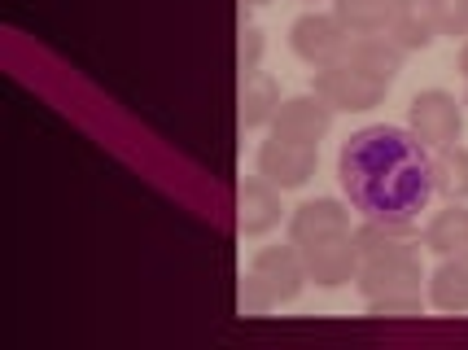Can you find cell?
<instances>
[{"mask_svg":"<svg viewBox=\"0 0 468 350\" xmlns=\"http://www.w3.org/2000/svg\"><path fill=\"white\" fill-rule=\"evenodd\" d=\"M303 259H306V276H311V285H320V289L355 285V276H359L355 232H350V237H333V241H320V246L303 249Z\"/></svg>","mask_w":468,"mask_h":350,"instance_id":"cell-10","label":"cell"},{"mask_svg":"<svg viewBox=\"0 0 468 350\" xmlns=\"http://www.w3.org/2000/svg\"><path fill=\"white\" fill-rule=\"evenodd\" d=\"M241 5H271V0H241Z\"/></svg>","mask_w":468,"mask_h":350,"instance_id":"cell-24","label":"cell"},{"mask_svg":"<svg viewBox=\"0 0 468 350\" xmlns=\"http://www.w3.org/2000/svg\"><path fill=\"white\" fill-rule=\"evenodd\" d=\"M281 188L267 185L263 175H254V180H241L237 188V232L241 237H267L271 228L281 224Z\"/></svg>","mask_w":468,"mask_h":350,"instance_id":"cell-11","label":"cell"},{"mask_svg":"<svg viewBox=\"0 0 468 350\" xmlns=\"http://www.w3.org/2000/svg\"><path fill=\"white\" fill-rule=\"evenodd\" d=\"M386 36L408 53H425L438 40V22L429 0H389L386 5Z\"/></svg>","mask_w":468,"mask_h":350,"instance_id":"cell-12","label":"cell"},{"mask_svg":"<svg viewBox=\"0 0 468 350\" xmlns=\"http://www.w3.org/2000/svg\"><path fill=\"white\" fill-rule=\"evenodd\" d=\"M455 66H460V75L468 80V40L460 44V53H455Z\"/></svg>","mask_w":468,"mask_h":350,"instance_id":"cell-23","label":"cell"},{"mask_svg":"<svg viewBox=\"0 0 468 350\" xmlns=\"http://www.w3.org/2000/svg\"><path fill=\"white\" fill-rule=\"evenodd\" d=\"M333 105L320 92H303V97H289L281 101L276 119H271V136H285V141H303V144H320L333 127Z\"/></svg>","mask_w":468,"mask_h":350,"instance_id":"cell-9","label":"cell"},{"mask_svg":"<svg viewBox=\"0 0 468 350\" xmlns=\"http://www.w3.org/2000/svg\"><path fill=\"white\" fill-rule=\"evenodd\" d=\"M350 202H337V197H315V202H303L289 215V241L298 249H311L320 241H333V237H350Z\"/></svg>","mask_w":468,"mask_h":350,"instance_id":"cell-8","label":"cell"},{"mask_svg":"<svg viewBox=\"0 0 468 350\" xmlns=\"http://www.w3.org/2000/svg\"><path fill=\"white\" fill-rule=\"evenodd\" d=\"M320 166V144H303V141H285V136H271L259 144L254 154V175H263L267 185H276L281 193L289 188H303Z\"/></svg>","mask_w":468,"mask_h":350,"instance_id":"cell-6","label":"cell"},{"mask_svg":"<svg viewBox=\"0 0 468 350\" xmlns=\"http://www.w3.org/2000/svg\"><path fill=\"white\" fill-rule=\"evenodd\" d=\"M337 185L364 219L416 224L433 202V149L411 127L367 123L337 149Z\"/></svg>","mask_w":468,"mask_h":350,"instance_id":"cell-1","label":"cell"},{"mask_svg":"<svg viewBox=\"0 0 468 350\" xmlns=\"http://www.w3.org/2000/svg\"><path fill=\"white\" fill-rule=\"evenodd\" d=\"M425 293H386V298H372L364 302L372 320H411V315H425Z\"/></svg>","mask_w":468,"mask_h":350,"instance_id":"cell-19","label":"cell"},{"mask_svg":"<svg viewBox=\"0 0 468 350\" xmlns=\"http://www.w3.org/2000/svg\"><path fill=\"white\" fill-rule=\"evenodd\" d=\"M350 40H355V36L337 22L333 9H328V14H315V9H311V14L289 22V48H293V58L306 62L311 70L333 66V62H346Z\"/></svg>","mask_w":468,"mask_h":350,"instance_id":"cell-3","label":"cell"},{"mask_svg":"<svg viewBox=\"0 0 468 350\" xmlns=\"http://www.w3.org/2000/svg\"><path fill=\"white\" fill-rule=\"evenodd\" d=\"M425 249H433L438 259H455V254H468V207L464 202H447L420 232Z\"/></svg>","mask_w":468,"mask_h":350,"instance_id":"cell-15","label":"cell"},{"mask_svg":"<svg viewBox=\"0 0 468 350\" xmlns=\"http://www.w3.org/2000/svg\"><path fill=\"white\" fill-rule=\"evenodd\" d=\"M429 9L438 22V36L468 40V0H429Z\"/></svg>","mask_w":468,"mask_h":350,"instance_id":"cell-20","label":"cell"},{"mask_svg":"<svg viewBox=\"0 0 468 350\" xmlns=\"http://www.w3.org/2000/svg\"><path fill=\"white\" fill-rule=\"evenodd\" d=\"M386 5L389 0H333V14L350 36H377L386 31Z\"/></svg>","mask_w":468,"mask_h":350,"instance_id":"cell-18","label":"cell"},{"mask_svg":"<svg viewBox=\"0 0 468 350\" xmlns=\"http://www.w3.org/2000/svg\"><path fill=\"white\" fill-rule=\"evenodd\" d=\"M263 31L259 27H241V40H237V66H241V75H259V66H263Z\"/></svg>","mask_w":468,"mask_h":350,"instance_id":"cell-21","label":"cell"},{"mask_svg":"<svg viewBox=\"0 0 468 350\" xmlns=\"http://www.w3.org/2000/svg\"><path fill=\"white\" fill-rule=\"evenodd\" d=\"M425 298L442 315H468V254L442 259L425 276Z\"/></svg>","mask_w":468,"mask_h":350,"instance_id":"cell-13","label":"cell"},{"mask_svg":"<svg viewBox=\"0 0 468 350\" xmlns=\"http://www.w3.org/2000/svg\"><path fill=\"white\" fill-rule=\"evenodd\" d=\"M281 110V88L271 75H241V97H237V114H241L245 132H259V127H271Z\"/></svg>","mask_w":468,"mask_h":350,"instance_id":"cell-16","label":"cell"},{"mask_svg":"<svg viewBox=\"0 0 468 350\" xmlns=\"http://www.w3.org/2000/svg\"><path fill=\"white\" fill-rule=\"evenodd\" d=\"M408 127L429 149L455 144L464 132V101H455V92H447V88H425L408 105Z\"/></svg>","mask_w":468,"mask_h":350,"instance_id":"cell-4","label":"cell"},{"mask_svg":"<svg viewBox=\"0 0 468 350\" xmlns=\"http://www.w3.org/2000/svg\"><path fill=\"white\" fill-rule=\"evenodd\" d=\"M315 92H320L333 110H342V114H364V110L386 101L389 83L377 80V75H367V70H359L355 62H333V66H320V70H315Z\"/></svg>","mask_w":468,"mask_h":350,"instance_id":"cell-5","label":"cell"},{"mask_svg":"<svg viewBox=\"0 0 468 350\" xmlns=\"http://www.w3.org/2000/svg\"><path fill=\"white\" fill-rule=\"evenodd\" d=\"M250 276L271 293L276 307L293 302V298L306 289V281H311V276H306L303 249L293 246V241H285V246H263L254 259H250Z\"/></svg>","mask_w":468,"mask_h":350,"instance_id":"cell-7","label":"cell"},{"mask_svg":"<svg viewBox=\"0 0 468 350\" xmlns=\"http://www.w3.org/2000/svg\"><path fill=\"white\" fill-rule=\"evenodd\" d=\"M433 193L447 202H468V144L433 149Z\"/></svg>","mask_w":468,"mask_h":350,"instance_id":"cell-17","label":"cell"},{"mask_svg":"<svg viewBox=\"0 0 468 350\" xmlns=\"http://www.w3.org/2000/svg\"><path fill=\"white\" fill-rule=\"evenodd\" d=\"M346 62H355L359 70L377 75V80L394 83L399 70H403V62H408V48H399L386 31H377V36H355L346 48Z\"/></svg>","mask_w":468,"mask_h":350,"instance_id":"cell-14","label":"cell"},{"mask_svg":"<svg viewBox=\"0 0 468 350\" xmlns=\"http://www.w3.org/2000/svg\"><path fill=\"white\" fill-rule=\"evenodd\" d=\"M425 268H420V246H403V249H386V254H367L359 259V276L355 289L359 298H386V293H420Z\"/></svg>","mask_w":468,"mask_h":350,"instance_id":"cell-2","label":"cell"},{"mask_svg":"<svg viewBox=\"0 0 468 350\" xmlns=\"http://www.w3.org/2000/svg\"><path fill=\"white\" fill-rule=\"evenodd\" d=\"M241 307L250 311V315H267V311L276 307V302H271V293H267V289L259 285L254 276H245V285H241Z\"/></svg>","mask_w":468,"mask_h":350,"instance_id":"cell-22","label":"cell"},{"mask_svg":"<svg viewBox=\"0 0 468 350\" xmlns=\"http://www.w3.org/2000/svg\"><path fill=\"white\" fill-rule=\"evenodd\" d=\"M464 105H468V88H464Z\"/></svg>","mask_w":468,"mask_h":350,"instance_id":"cell-25","label":"cell"}]
</instances>
